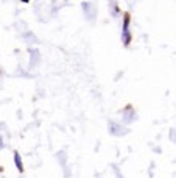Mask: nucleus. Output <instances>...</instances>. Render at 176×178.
Returning a JSON list of instances; mask_svg holds the SVG:
<instances>
[{"label":"nucleus","instance_id":"obj_1","mask_svg":"<svg viewBox=\"0 0 176 178\" xmlns=\"http://www.w3.org/2000/svg\"><path fill=\"white\" fill-rule=\"evenodd\" d=\"M122 41L125 45H129L131 42V35H129V16L123 17V27H122Z\"/></svg>","mask_w":176,"mask_h":178},{"label":"nucleus","instance_id":"obj_2","mask_svg":"<svg viewBox=\"0 0 176 178\" xmlns=\"http://www.w3.org/2000/svg\"><path fill=\"white\" fill-rule=\"evenodd\" d=\"M14 164H16V169H17V172H24V164H22V159H21V155L17 153V151H14Z\"/></svg>","mask_w":176,"mask_h":178},{"label":"nucleus","instance_id":"obj_3","mask_svg":"<svg viewBox=\"0 0 176 178\" xmlns=\"http://www.w3.org/2000/svg\"><path fill=\"white\" fill-rule=\"evenodd\" d=\"M3 147V144H2V139H0V148H2Z\"/></svg>","mask_w":176,"mask_h":178}]
</instances>
